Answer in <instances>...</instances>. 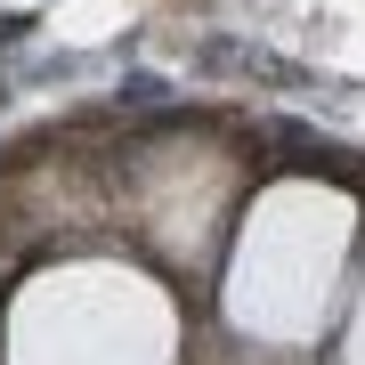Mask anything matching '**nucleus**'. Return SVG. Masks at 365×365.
Wrapping results in <instances>:
<instances>
[{"label":"nucleus","mask_w":365,"mask_h":365,"mask_svg":"<svg viewBox=\"0 0 365 365\" xmlns=\"http://www.w3.org/2000/svg\"><path fill=\"white\" fill-rule=\"evenodd\" d=\"M122 98H130V106H155V98H163V81H155V73H138V81H122Z\"/></svg>","instance_id":"nucleus-1"}]
</instances>
